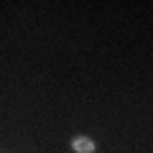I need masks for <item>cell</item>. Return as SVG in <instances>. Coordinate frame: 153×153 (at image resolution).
<instances>
[{"mask_svg": "<svg viewBox=\"0 0 153 153\" xmlns=\"http://www.w3.org/2000/svg\"><path fill=\"white\" fill-rule=\"evenodd\" d=\"M71 148H74L76 153H92V151H94V143L89 140V138H74Z\"/></svg>", "mask_w": 153, "mask_h": 153, "instance_id": "6da1fadb", "label": "cell"}]
</instances>
